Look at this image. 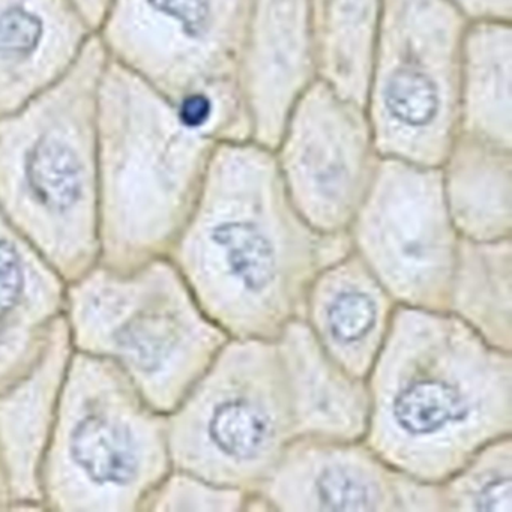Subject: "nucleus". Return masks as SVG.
<instances>
[{"mask_svg": "<svg viewBox=\"0 0 512 512\" xmlns=\"http://www.w3.org/2000/svg\"><path fill=\"white\" fill-rule=\"evenodd\" d=\"M65 320L76 352L118 365L164 415L230 340L167 256L128 272L98 263L68 283Z\"/></svg>", "mask_w": 512, "mask_h": 512, "instance_id": "obj_5", "label": "nucleus"}, {"mask_svg": "<svg viewBox=\"0 0 512 512\" xmlns=\"http://www.w3.org/2000/svg\"><path fill=\"white\" fill-rule=\"evenodd\" d=\"M274 155L302 218L319 232L347 235L382 161L365 107L316 80L293 106Z\"/></svg>", "mask_w": 512, "mask_h": 512, "instance_id": "obj_11", "label": "nucleus"}, {"mask_svg": "<svg viewBox=\"0 0 512 512\" xmlns=\"http://www.w3.org/2000/svg\"><path fill=\"white\" fill-rule=\"evenodd\" d=\"M398 302L353 253L329 263L305 295L302 319L347 371L367 377L385 346Z\"/></svg>", "mask_w": 512, "mask_h": 512, "instance_id": "obj_16", "label": "nucleus"}, {"mask_svg": "<svg viewBox=\"0 0 512 512\" xmlns=\"http://www.w3.org/2000/svg\"><path fill=\"white\" fill-rule=\"evenodd\" d=\"M166 425L173 467L259 490L295 439L274 340L230 338Z\"/></svg>", "mask_w": 512, "mask_h": 512, "instance_id": "obj_8", "label": "nucleus"}, {"mask_svg": "<svg viewBox=\"0 0 512 512\" xmlns=\"http://www.w3.org/2000/svg\"><path fill=\"white\" fill-rule=\"evenodd\" d=\"M251 493L172 467L142 512H244L250 506Z\"/></svg>", "mask_w": 512, "mask_h": 512, "instance_id": "obj_24", "label": "nucleus"}, {"mask_svg": "<svg viewBox=\"0 0 512 512\" xmlns=\"http://www.w3.org/2000/svg\"><path fill=\"white\" fill-rule=\"evenodd\" d=\"M256 493L268 511L445 512L439 482L401 472L365 439L295 437Z\"/></svg>", "mask_w": 512, "mask_h": 512, "instance_id": "obj_12", "label": "nucleus"}, {"mask_svg": "<svg viewBox=\"0 0 512 512\" xmlns=\"http://www.w3.org/2000/svg\"><path fill=\"white\" fill-rule=\"evenodd\" d=\"M467 25L449 0H385L365 101L380 157L442 166L458 134Z\"/></svg>", "mask_w": 512, "mask_h": 512, "instance_id": "obj_9", "label": "nucleus"}, {"mask_svg": "<svg viewBox=\"0 0 512 512\" xmlns=\"http://www.w3.org/2000/svg\"><path fill=\"white\" fill-rule=\"evenodd\" d=\"M457 136L512 149V22L467 25Z\"/></svg>", "mask_w": 512, "mask_h": 512, "instance_id": "obj_20", "label": "nucleus"}, {"mask_svg": "<svg viewBox=\"0 0 512 512\" xmlns=\"http://www.w3.org/2000/svg\"><path fill=\"white\" fill-rule=\"evenodd\" d=\"M469 22L503 20L512 22V0H449Z\"/></svg>", "mask_w": 512, "mask_h": 512, "instance_id": "obj_25", "label": "nucleus"}, {"mask_svg": "<svg viewBox=\"0 0 512 512\" xmlns=\"http://www.w3.org/2000/svg\"><path fill=\"white\" fill-rule=\"evenodd\" d=\"M445 311L485 343L512 353V238L460 239Z\"/></svg>", "mask_w": 512, "mask_h": 512, "instance_id": "obj_22", "label": "nucleus"}, {"mask_svg": "<svg viewBox=\"0 0 512 512\" xmlns=\"http://www.w3.org/2000/svg\"><path fill=\"white\" fill-rule=\"evenodd\" d=\"M68 283L0 212V389L25 376L64 319Z\"/></svg>", "mask_w": 512, "mask_h": 512, "instance_id": "obj_17", "label": "nucleus"}, {"mask_svg": "<svg viewBox=\"0 0 512 512\" xmlns=\"http://www.w3.org/2000/svg\"><path fill=\"white\" fill-rule=\"evenodd\" d=\"M73 353L64 316L34 367L0 389V464L10 494V511H44L41 469Z\"/></svg>", "mask_w": 512, "mask_h": 512, "instance_id": "obj_14", "label": "nucleus"}, {"mask_svg": "<svg viewBox=\"0 0 512 512\" xmlns=\"http://www.w3.org/2000/svg\"><path fill=\"white\" fill-rule=\"evenodd\" d=\"M172 467L166 415L118 365L74 350L41 469L44 511L142 512Z\"/></svg>", "mask_w": 512, "mask_h": 512, "instance_id": "obj_6", "label": "nucleus"}, {"mask_svg": "<svg viewBox=\"0 0 512 512\" xmlns=\"http://www.w3.org/2000/svg\"><path fill=\"white\" fill-rule=\"evenodd\" d=\"M347 235L311 227L287 196L274 151L218 142L169 257L230 338L275 340L302 317L316 275L349 253Z\"/></svg>", "mask_w": 512, "mask_h": 512, "instance_id": "obj_1", "label": "nucleus"}, {"mask_svg": "<svg viewBox=\"0 0 512 512\" xmlns=\"http://www.w3.org/2000/svg\"><path fill=\"white\" fill-rule=\"evenodd\" d=\"M316 80L310 0H253L238 65L251 142L274 151L293 106Z\"/></svg>", "mask_w": 512, "mask_h": 512, "instance_id": "obj_13", "label": "nucleus"}, {"mask_svg": "<svg viewBox=\"0 0 512 512\" xmlns=\"http://www.w3.org/2000/svg\"><path fill=\"white\" fill-rule=\"evenodd\" d=\"M347 238L398 305L445 311L461 238L446 208L440 167L382 158Z\"/></svg>", "mask_w": 512, "mask_h": 512, "instance_id": "obj_10", "label": "nucleus"}, {"mask_svg": "<svg viewBox=\"0 0 512 512\" xmlns=\"http://www.w3.org/2000/svg\"><path fill=\"white\" fill-rule=\"evenodd\" d=\"M385 0H310L317 80L365 107Z\"/></svg>", "mask_w": 512, "mask_h": 512, "instance_id": "obj_21", "label": "nucleus"}, {"mask_svg": "<svg viewBox=\"0 0 512 512\" xmlns=\"http://www.w3.org/2000/svg\"><path fill=\"white\" fill-rule=\"evenodd\" d=\"M440 175L446 208L460 238H512V149L457 136Z\"/></svg>", "mask_w": 512, "mask_h": 512, "instance_id": "obj_19", "label": "nucleus"}, {"mask_svg": "<svg viewBox=\"0 0 512 512\" xmlns=\"http://www.w3.org/2000/svg\"><path fill=\"white\" fill-rule=\"evenodd\" d=\"M365 440L392 466L427 482L512 434V353L446 311L398 307L367 376Z\"/></svg>", "mask_w": 512, "mask_h": 512, "instance_id": "obj_2", "label": "nucleus"}, {"mask_svg": "<svg viewBox=\"0 0 512 512\" xmlns=\"http://www.w3.org/2000/svg\"><path fill=\"white\" fill-rule=\"evenodd\" d=\"M439 487L445 512H512V434L476 449Z\"/></svg>", "mask_w": 512, "mask_h": 512, "instance_id": "obj_23", "label": "nucleus"}, {"mask_svg": "<svg viewBox=\"0 0 512 512\" xmlns=\"http://www.w3.org/2000/svg\"><path fill=\"white\" fill-rule=\"evenodd\" d=\"M274 343L295 437L365 439L371 412L367 377L338 364L302 317L287 323Z\"/></svg>", "mask_w": 512, "mask_h": 512, "instance_id": "obj_18", "label": "nucleus"}, {"mask_svg": "<svg viewBox=\"0 0 512 512\" xmlns=\"http://www.w3.org/2000/svg\"><path fill=\"white\" fill-rule=\"evenodd\" d=\"M0 511H10V494H8L7 481H5L2 464H0Z\"/></svg>", "mask_w": 512, "mask_h": 512, "instance_id": "obj_26", "label": "nucleus"}, {"mask_svg": "<svg viewBox=\"0 0 512 512\" xmlns=\"http://www.w3.org/2000/svg\"><path fill=\"white\" fill-rule=\"evenodd\" d=\"M217 143L181 107L107 59L98 89L100 265L128 272L169 254Z\"/></svg>", "mask_w": 512, "mask_h": 512, "instance_id": "obj_3", "label": "nucleus"}, {"mask_svg": "<svg viewBox=\"0 0 512 512\" xmlns=\"http://www.w3.org/2000/svg\"><path fill=\"white\" fill-rule=\"evenodd\" d=\"M95 34L76 0H0V116L58 82Z\"/></svg>", "mask_w": 512, "mask_h": 512, "instance_id": "obj_15", "label": "nucleus"}, {"mask_svg": "<svg viewBox=\"0 0 512 512\" xmlns=\"http://www.w3.org/2000/svg\"><path fill=\"white\" fill-rule=\"evenodd\" d=\"M253 0H107V56L148 82L218 142L250 140L238 65Z\"/></svg>", "mask_w": 512, "mask_h": 512, "instance_id": "obj_7", "label": "nucleus"}, {"mask_svg": "<svg viewBox=\"0 0 512 512\" xmlns=\"http://www.w3.org/2000/svg\"><path fill=\"white\" fill-rule=\"evenodd\" d=\"M97 34L46 91L0 116V212L67 283L100 262Z\"/></svg>", "mask_w": 512, "mask_h": 512, "instance_id": "obj_4", "label": "nucleus"}]
</instances>
